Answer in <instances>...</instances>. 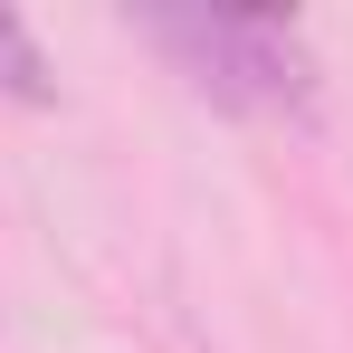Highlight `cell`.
I'll list each match as a JSON object with an SVG mask.
<instances>
[{
	"label": "cell",
	"instance_id": "1",
	"mask_svg": "<svg viewBox=\"0 0 353 353\" xmlns=\"http://www.w3.org/2000/svg\"><path fill=\"white\" fill-rule=\"evenodd\" d=\"M153 39L181 58V77L230 115H305L315 58L277 10H153Z\"/></svg>",
	"mask_w": 353,
	"mask_h": 353
},
{
	"label": "cell",
	"instance_id": "2",
	"mask_svg": "<svg viewBox=\"0 0 353 353\" xmlns=\"http://www.w3.org/2000/svg\"><path fill=\"white\" fill-rule=\"evenodd\" d=\"M0 96L10 105H48L58 86H48V58H39V39L19 29V10H0Z\"/></svg>",
	"mask_w": 353,
	"mask_h": 353
}]
</instances>
